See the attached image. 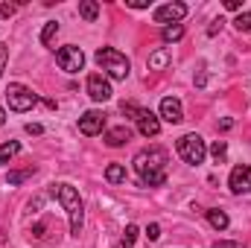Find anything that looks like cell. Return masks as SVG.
I'll return each mask as SVG.
<instances>
[{
  "label": "cell",
  "instance_id": "obj_11",
  "mask_svg": "<svg viewBox=\"0 0 251 248\" xmlns=\"http://www.w3.org/2000/svg\"><path fill=\"white\" fill-rule=\"evenodd\" d=\"M161 120H167V123H181V120H184L181 99H176V97H164V99H161Z\"/></svg>",
  "mask_w": 251,
  "mask_h": 248
},
{
  "label": "cell",
  "instance_id": "obj_7",
  "mask_svg": "<svg viewBox=\"0 0 251 248\" xmlns=\"http://www.w3.org/2000/svg\"><path fill=\"white\" fill-rule=\"evenodd\" d=\"M184 15H187V6L184 3H164V6H158L155 9V24H164V26H173V24H181L184 21Z\"/></svg>",
  "mask_w": 251,
  "mask_h": 248
},
{
  "label": "cell",
  "instance_id": "obj_15",
  "mask_svg": "<svg viewBox=\"0 0 251 248\" xmlns=\"http://www.w3.org/2000/svg\"><path fill=\"white\" fill-rule=\"evenodd\" d=\"M18 152H21V143H18V140H6V143L0 146V167H6Z\"/></svg>",
  "mask_w": 251,
  "mask_h": 248
},
{
  "label": "cell",
  "instance_id": "obj_31",
  "mask_svg": "<svg viewBox=\"0 0 251 248\" xmlns=\"http://www.w3.org/2000/svg\"><path fill=\"white\" fill-rule=\"evenodd\" d=\"M126 6H131V9H146L149 0H126Z\"/></svg>",
  "mask_w": 251,
  "mask_h": 248
},
{
  "label": "cell",
  "instance_id": "obj_20",
  "mask_svg": "<svg viewBox=\"0 0 251 248\" xmlns=\"http://www.w3.org/2000/svg\"><path fill=\"white\" fill-rule=\"evenodd\" d=\"M56 35H59V24H56V21H47V24H44V29H41V44H44V47H50Z\"/></svg>",
  "mask_w": 251,
  "mask_h": 248
},
{
  "label": "cell",
  "instance_id": "obj_28",
  "mask_svg": "<svg viewBox=\"0 0 251 248\" xmlns=\"http://www.w3.org/2000/svg\"><path fill=\"white\" fill-rule=\"evenodd\" d=\"M15 9H18V6H12V3H0V18H12Z\"/></svg>",
  "mask_w": 251,
  "mask_h": 248
},
{
  "label": "cell",
  "instance_id": "obj_27",
  "mask_svg": "<svg viewBox=\"0 0 251 248\" xmlns=\"http://www.w3.org/2000/svg\"><path fill=\"white\" fill-rule=\"evenodd\" d=\"M6 62H9V47L0 44V76H3V70H6Z\"/></svg>",
  "mask_w": 251,
  "mask_h": 248
},
{
  "label": "cell",
  "instance_id": "obj_1",
  "mask_svg": "<svg viewBox=\"0 0 251 248\" xmlns=\"http://www.w3.org/2000/svg\"><path fill=\"white\" fill-rule=\"evenodd\" d=\"M131 164H134V173L140 175V184L143 187H161L167 181V164H170L167 149H161V146L140 149Z\"/></svg>",
  "mask_w": 251,
  "mask_h": 248
},
{
  "label": "cell",
  "instance_id": "obj_3",
  "mask_svg": "<svg viewBox=\"0 0 251 248\" xmlns=\"http://www.w3.org/2000/svg\"><path fill=\"white\" fill-rule=\"evenodd\" d=\"M97 64L102 67V73H105L108 79H126L128 70H131L126 53L114 50V47H100V50H97Z\"/></svg>",
  "mask_w": 251,
  "mask_h": 248
},
{
  "label": "cell",
  "instance_id": "obj_4",
  "mask_svg": "<svg viewBox=\"0 0 251 248\" xmlns=\"http://www.w3.org/2000/svg\"><path fill=\"white\" fill-rule=\"evenodd\" d=\"M176 152H178V158L190 164V167H199L204 158H207V146H204V140L196 134V131H190L184 137H178V143H176Z\"/></svg>",
  "mask_w": 251,
  "mask_h": 248
},
{
  "label": "cell",
  "instance_id": "obj_30",
  "mask_svg": "<svg viewBox=\"0 0 251 248\" xmlns=\"http://www.w3.org/2000/svg\"><path fill=\"white\" fill-rule=\"evenodd\" d=\"M213 248H243V243H231V240H219Z\"/></svg>",
  "mask_w": 251,
  "mask_h": 248
},
{
  "label": "cell",
  "instance_id": "obj_26",
  "mask_svg": "<svg viewBox=\"0 0 251 248\" xmlns=\"http://www.w3.org/2000/svg\"><path fill=\"white\" fill-rule=\"evenodd\" d=\"M158 237H161V225H158V222H152V225L146 228V240H149V243H155Z\"/></svg>",
  "mask_w": 251,
  "mask_h": 248
},
{
  "label": "cell",
  "instance_id": "obj_9",
  "mask_svg": "<svg viewBox=\"0 0 251 248\" xmlns=\"http://www.w3.org/2000/svg\"><path fill=\"white\" fill-rule=\"evenodd\" d=\"M102 128H105V114L97 111V108H91L79 117V131L85 137H97V134H102Z\"/></svg>",
  "mask_w": 251,
  "mask_h": 248
},
{
  "label": "cell",
  "instance_id": "obj_17",
  "mask_svg": "<svg viewBox=\"0 0 251 248\" xmlns=\"http://www.w3.org/2000/svg\"><path fill=\"white\" fill-rule=\"evenodd\" d=\"M105 181H108V184H123L126 181V167L123 164H111V167L105 170Z\"/></svg>",
  "mask_w": 251,
  "mask_h": 248
},
{
  "label": "cell",
  "instance_id": "obj_23",
  "mask_svg": "<svg viewBox=\"0 0 251 248\" xmlns=\"http://www.w3.org/2000/svg\"><path fill=\"white\" fill-rule=\"evenodd\" d=\"M137 225H126V231H123V240H120V246L123 248H131L134 243H137Z\"/></svg>",
  "mask_w": 251,
  "mask_h": 248
},
{
  "label": "cell",
  "instance_id": "obj_32",
  "mask_svg": "<svg viewBox=\"0 0 251 248\" xmlns=\"http://www.w3.org/2000/svg\"><path fill=\"white\" fill-rule=\"evenodd\" d=\"M225 9H231V12H240V9H243V0H225Z\"/></svg>",
  "mask_w": 251,
  "mask_h": 248
},
{
  "label": "cell",
  "instance_id": "obj_16",
  "mask_svg": "<svg viewBox=\"0 0 251 248\" xmlns=\"http://www.w3.org/2000/svg\"><path fill=\"white\" fill-rule=\"evenodd\" d=\"M35 175V167H26V170H12L9 175H6V184L9 187H18L21 181H26V178H32Z\"/></svg>",
  "mask_w": 251,
  "mask_h": 248
},
{
  "label": "cell",
  "instance_id": "obj_19",
  "mask_svg": "<svg viewBox=\"0 0 251 248\" xmlns=\"http://www.w3.org/2000/svg\"><path fill=\"white\" fill-rule=\"evenodd\" d=\"M161 38H164L167 44H173V41H181V38H184V26H181V24H173V26H164V32H161Z\"/></svg>",
  "mask_w": 251,
  "mask_h": 248
},
{
  "label": "cell",
  "instance_id": "obj_29",
  "mask_svg": "<svg viewBox=\"0 0 251 248\" xmlns=\"http://www.w3.org/2000/svg\"><path fill=\"white\" fill-rule=\"evenodd\" d=\"M24 128H26V134H44V125L41 123H26Z\"/></svg>",
  "mask_w": 251,
  "mask_h": 248
},
{
  "label": "cell",
  "instance_id": "obj_24",
  "mask_svg": "<svg viewBox=\"0 0 251 248\" xmlns=\"http://www.w3.org/2000/svg\"><path fill=\"white\" fill-rule=\"evenodd\" d=\"M234 26H237L240 32H249L251 35V12H240V15L234 18Z\"/></svg>",
  "mask_w": 251,
  "mask_h": 248
},
{
  "label": "cell",
  "instance_id": "obj_25",
  "mask_svg": "<svg viewBox=\"0 0 251 248\" xmlns=\"http://www.w3.org/2000/svg\"><path fill=\"white\" fill-rule=\"evenodd\" d=\"M123 114H131V120L137 123V117L143 114V108H140V105H134V102H123Z\"/></svg>",
  "mask_w": 251,
  "mask_h": 248
},
{
  "label": "cell",
  "instance_id": "obj_33",
  "mask_svg": "<svg viewBox=\"0 0 251 248\" xmlns=\"http://www.w3.org/2000/svg\"><path fill=\"white\" fill-rule=\"evenodd\" d=\"M222 24H225V21H222V18H216V21L210 24V29H207V35H216V32L222 29Z\"/></svg>",
  "mask_w": 251,
  "mask_h": 248
},
{
  "label": "cell",
  "instance_id": "obj_8",
  "mask_svg": "<svg viewBox=\"0 0 251 248\" xmlns=\"http://www.w3.org/2000/svg\"><path fill=\"white\" fill-rule=\"evenodd\" d=\"M85 88H88V97H91L94 102H108L111 94H114V91H111V82H108L102 73H91Z\"/></svg>",
  "mask_w": 251,
  "mask_h": 248
},
{
  "label": "cell",
  "instance_id": "obj_13",
  "mask_svg": "<svg viewBox=\"0 0 251 248\" xmlns=\"http://www.w3.org/2000/svg\"><path fill=\"white\" fill-rule=\"evenodd\" d=\"M128 140H131V128H128V125H114V128L105 131V143L114 146V149L123 146V143H128Z\"/></svg>",
  "mask_w": 251,
  "mask_h": 248
},
{
  "label": "cell",
  "instance_id": "obj_21",
  "mask_svg": "<svg viewBox=\"0 0 251 248\" xmlns=\"http://www.w3.org/2000/svg\"><path fill=\"white\" fill-rule=\"evenodd\" d=\"M167 64H170V53H167V50H158V53L149 56V67H152V70H164Z\"/></svg>",
  "mask_w": 251,
  "mask_h": 248
},
{
  "label": "cell",
  "instance_id": "obj_2",
  "mask_svg": "<svg viewBox=\"0 0 251 248\" xmlns=\"http://www.w3.org/2000/svg\"><path fill=\"white\" fill-rule=\"evenodd\" d=\"M50 193L62 201V207L67 210V219H70V234L73 237H79V231H82V222H85V204H82V198H79V190L73 184H53L50 187Z\"/></svg>",
  "mask_w": 251,
  "mask_h": 248
},
{
  "label": "cell",
  "instance_id": "obj_5",
  "mask_svg": "<svg viewBox=\"0 0 251 248\" xmlns=\"http://www.w3.org/2000/svg\"><path fill=\"white\" fill-rule=\"evenodd\" d=\"M6 102H9V108L12 111H32V105L38 102V94H32L26 85H21V82H12L9 88H6Z\"/></svg>",
  "mask_w": 251,
  "mask_h": 248
},
{
  "label": "cell",
  "instance_id": "obj_18",
  "mask_svg": "<svg viewBox=\"0 0 251 248\" xmlns=\"http://www.w3.org/2000/svg\"><path fill=\"white\" fill-rule=\"evenodd\" d=\"M79 15H82L85 21H97V15H100V3H97V0H82V3H79Z\"/></svg>",
  "mask_w": 251,
  "mask_h": 248
},
{
  "label": "cell",
  "instance_id": "obj_10",
  "mask_svg": "<svg viewBox=\"0 0 251 248\" xmlns=\"http://www.w3.org/2000/svg\"><path fill=\"white\" fill-rule=\"evenodd\" d=\"M228 187H231V193H237V196L251 193V167L249 164H237V167L231 170V175H228Z\"/></svg>",
  "mask_w": 251,
  "mask_h": 248
},
{
  "label": "cell",
  "instance_id": "obj_6",
  "mask_svg": "<svg viewBox=\"0 0 251 248\" xmlns=\"http://www.w3.org/2000/svg\"><path fill=\"white\" fill-rule=\"evenodd\" d=\"M56 62H59V67H62L64 73H79L85 67V53L76 44H67V47H62L56 53Z\"/></svg>",
  "mask_w": 251,
  "mask_h": 248
},
{
  "label": "cell",
  "instance_id": "obj_14",
  "mask_svg": "<svg viewBox=\"0 0 251 248\" xmlns=\"http://www.w3.org/2000/svg\"><path fill=\"white\" fill-rule=\"evenodd\" d=\"M204 216H207L210 228H216V231H225V228H228V213H225V210L210 207V210H204Z\"/></svg>",
  "mask_w": 251,
  "mask_h": 248
},
{
  "label": "cell",
  "instance_id": "obj_12",
  "mask_svg": "<svg viewBox=\"0 0 251 248\" xmlns=\"http://www.w3.org/2000/svg\"><path fill=\"white\" fill-rule=\"evenodd\" d=\"M137 131H140L143 137H155V134L161 131V117H155L152 111L143 108V114L137 117Z\"/></svg>",
  "mask_w": 251,
  "mask_h": 248
},
{
  "label": "cell",
  "instance_id": "obj_34",
  "mask_svg": "<svg viewBox=\"0 0 251 248\" xmlns=\"http://www.w3.org/2000/svg\"><path fill=\"white\" fill-rule=\"evenodd\" d=\"M6 123V111H3V105H0V125Z\"/></svg>",
  "mask_w": 251,
  "mask_h": 248
},
{
  "label": "cell",
  "instance_id": "obj_22",
  "mask_svg": "<svg viewBox=\"0 0 251 248\" xmlns=\"http://www.w3.org/2000/svg\"><path fill=\"white\" fill-rule=\"evenodd\" d=\"M207 152H210V158H213L216 164H222V161H225V155H228V143H225V140H216Z\"/></svg>",
  "mask_w": 251,
  "mask_h": 248
}]
</instances>
